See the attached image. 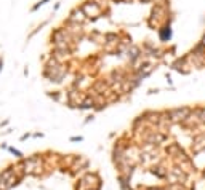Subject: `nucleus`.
I'll return each instance as SVG.
<instances>
[{
  "instance_id": "nucleus-1",
  "label": "nucleus",
  "mask_w": 205,
  "mask_h": 190,
  "mask_svg": "<svg viewBox=\"0 0 205 190\" xmlns=\"http://www.w3.org/2000/svg\"><path fill=\"white\" fill-rule=\"evenodd\" d=\"M160 37H162V40H170V37H172L170 24H168V26H165V27H164V31H160Z\"/></svg>"
}]
</instances>
